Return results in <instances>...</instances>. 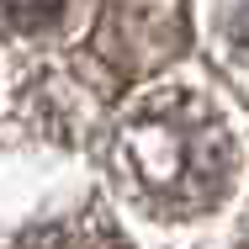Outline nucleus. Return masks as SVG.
I'll use <instances>...</instances> for the list:
<instances>
[{"label":"nucleus","mask_w":249,"mask_h":249,"mask_svg":"<svg viewBox=\"0 0 249 249\" xmlns=\"http://www.w3.org/2000/svg\"><path fill=\"white\" fill-rule=\"evenodd\" d=\"M111 175L149 217H201L233 191L239 143L228 117L201 90H149L111 133Z\"/></svg>","instance_id":"f257e3e1"},{"label":"nucleus","mask_w":249,"mask_h":249,"mask_svg":"<svg viewBox=\"0 0 249 249\" xmlns=\"http://www.w3.org/2000/svg\"><path fill=\"white\" fill-rule=\"evenodd\" d=\"M69 0H0V32H48Z\"/></svg>","instance_id":"f03ea898"},{"label":"nucleus","mask_w":249,"mask_h":249,"mask_svg":"<svg viewBox=\"0 0 249 249\" xmlns=\"http://www.w3.org/2000/svg\"><path fill=\"white\" fill-rule=\"evenodd\" d=\"M16 249H111V239L101 228H90V223H53V228L27 233Z\"/></svg>","instance_id":"7ed1b4c3"},{"label":"nucleus","mask_w":249,"mask_h":249,"mask_svg":"<svg viewBox=\"0 0 249 249\" xmlns=\"http://www.w3.org/2000/svg\"><path fill=\"white\" fill-rule=\"evenodd\" d=\"M233 43L249 53V0H239V11H233Z\"/></svg>","instance_id":"20e7f679"}]
</instances>
